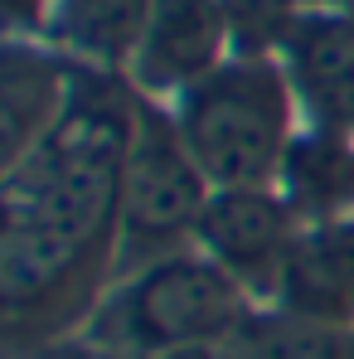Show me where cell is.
I'll list each match as a JSON object with an SVG mask.
<instances>
[{
	"instance_id": "9",
	"label": "cell",
	"mask_w": 354,
	"mask_h": 359,
	"mask_svg": "<svg viewBox=\"0 0 354 359\" xmlns=\"http://www.w3.org/2000/svg\"><path fill=\"white\" fill-rule=\"evenodd\" d=\"M73 93V73H63L54 54H44L39 44L10 39L5 63H0V146H5V165H15L20 156H29L63 117Z\"/></svg>"
},
{
	"instance_id": "6",
	"label": "cell",
	"mask_w": 354,
	"mask_h": 359,
	"mask_svg": "<svg viewBox=\"0 0 354 359\" xmlns=\"http://www.w3.org/2000/svg\"><path fill=\"white\" fill-rule=\"evenodd\" d=\"M229 15L224 0H156L146 39L131 59V83L146 93H184L229 63Z\"/></svg>"
},
{
	"instance_id": "2",
	"label": "cell",
	"mask_w": 354,
	"mask_h": 359,
	"mask_svg": "<svg viewBox=\"0 0 354 359\" xmlns=\"http://www.w3.org/2000/svg\"><path fill=\"white\" fill-rule=\"evenodd\" d=\"M292 83L272 59L233 54L209 78L179 93L175 126L214 189L277 184L292 151Z\"/></svg>"
},
{
	"instance_id": "7",
	"label": "cell",
	"mask_w": 354,
	"mask_h": 359,
	"mask_svg": "<svg viewBox=\"0 0 354 359\" xmlns=\"http://www.w3.org/2000/svg\"><path fill=\"white\" fill-rule=\"evenodd\" d=\"M282 68L315 126L354 136V10H306L282 49Z\"/></svg>"
},
{
	"instance_id": "11",
	"label": "cell",
	"mask_w": 354,
	"mask_h": 359,
	"mask_svg": "<svg viewBox=\"0 0 354 359\" xmlns=\"http://www.w3.org/2000/svg\"><path fill=\"white\" fill-rule=\"evenodd\" d=\"M151 10H156V0H54L49 34L59 49L78 54L88 68L121 73V68H131L146 39Z\"/></svg>"
},
{
	"instance_id": "5",
	"label": "cell",
	"mask_w": 354,
	"mask_h": 359,
	"mask_svg": "<svg viewBox=\"0 0 354 359\" xmlns=\"http://www.w3.org/2000/svg\"><path fill=\"white\" fill-rule=\"evenodd\" d=\"M296 209L272 184L262 189H214L199 214V252L214 257L243 292H277L296 243Z\"/></svg>"
},
{
	"instance_id": "4",
	"label": "cell",
	"mask_w": 354,
	"mask_h": 359,
	"mask_svg": "<svg viewBox=\"0 0 354 359\" xmlns=\"http://www.w3.org/2000/svg\"><path fill=\"white\" fill-rule=\"evenodd\" d=\"M209 194L214 184L189 156L175 117H156L151 107H136L117 209L121 257H141V267L170 257L179 238H194Z\"/></svg>"
},
{
	"instance_id": "8",
	"label": "cell",
	"mask_w": 354,
	"mask_h": 359,
	"mask_svg": "<svg viewBox=\"0 0 354 359\" xmlns=\"http://www.w3.org/2000/svg\"><path fill=\"white\" fill-rule=\"evenodd\" d=\"M277 301L301 320L354 325V219L306 224L296 233Z\"/></svg>"
},
{
	"instance_id": "1",
	"label": "cell",
	"mask_w": 354,
	"mask_h": 359,
	"mask_svg": "<svg viewBox=\"0 0 354 359\" xmlns=\"http://www.w3.org/2000/svg\"><path fill=\"white\" fill-rule=\"evenodd\" d=\"M136 107L141 102L117 83V73L83 68L54 131L5 165L0 292L10 320L39 316L68 292L93 248L117 233Z\"/></svg>"
},
{
	"instance_id": "3",
	"label": "cell",
	"mask_w": 354,
	"mask_h": 359,
	"mask_svg": "<svg viewBox=\"0 0 354 359\" xmlns=\"http://www.w3.org/2000/svg\"><path fill=\"white\" fill-rule=\"evenodd\" d=\"M247 330V292L204 252H170L136 267L93 320L97 345L121 359H156L179 345L238 340Z\"/></svg>"
},
{
	"instance_id": "12",
	"label": "cell",
	"mask_w": 354,
	"mask_h": 359,
	"mask_svg": "<svg viewBox=\"0 0 354 359\" xmlns=\"http://www.w3.org/2000/svg\"><path fill=\"white\" fill-rule=\"evenodd\" d=\"M247 355L252 359H354V335L345 325H320V320H301V316H277V320H257L247 325Z\"/></svg>"
},
{
	"instance_id": "14",
	"label": "cell",
	"mask_w": 354,
	"mask_h": 359,
	"mask_svg": "<svg viewBox=\"0 0 354 359\" xmlns=\"http://www.w3.org/2000/svg\"><path fill=\"white\" fill-rule=\"evenodd\" d=\"M156 359H252L243 340H204V345H179V350H165Z\"/></svg>"
},
{
	"instance_id": "16",
	"label": "cell",
	"mask_w": 354,
	"mask_h": 359,
	"mask_svg": "<svg viewBox=\"0 0 354 359\" xmlns=\"http://www.w3.org/2000/svg\"><path fill=\"white\" fill-rule=\"evenodd\" d=\"M49 359H121V355H112V350L97 345V340H83V345H63V350H54Z\"/></svg>"
},
{
	"instance_id": "10",
	"label": "cell",
	"mask_w": 354,
	"mask_h": 359,
	"mask_svg": "<svg viewBox=\"0 0 354 359\" xmlns=\"http://www.w3.org/2000/svg\"><path fill=\"white\" fill-rule=\"evenodd\" d=\"M282 194L306 224H330L354 214V146L345 131H306L282 161Z\"/></svg>"
},
{
	"instance_id": "13",
	"label": "cell",
	"mask_w": 354,
	"mask_h": 359,
	"mask_svg": "<svg viewBox=\"0 0 354 359\" xmlns=\"http://www.w3.org/2000/svg\"><path fill=\"white\" fill-rule=\"evenodd\" d=\"M229 39L243 59H272L287 49L292 29L301 25V0H224Z\"/></svg>"
},
{
	"instance_id": "15",
	"label": "cell",
	"mask_w": 354,
	"mask_h": 359,
	"mask_svg": "<svg viewBox=\"0 0 354 359\" xmlns=\"http://www.w3.org/2000/svg\"><path fill=\"white\" fill-rule=\"evenodd\" d=\"M5 10H10V25H15V34H20V25H49V10H54V0H5Z\"/></svg>"
}]
</instances>
